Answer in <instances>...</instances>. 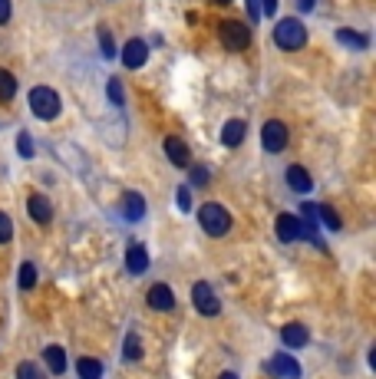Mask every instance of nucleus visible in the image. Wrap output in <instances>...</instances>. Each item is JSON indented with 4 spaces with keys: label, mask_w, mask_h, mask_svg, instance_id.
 <instances>
[{
    "label": "nucleus",
    "mask_w": 376,
    "mask_h": 379,
    "mask_svg": "<svg viewBox=\"0 0 376 379\" xmlns=\"http://www.w3.org/2000/svg\"><path fill=\"white\" fill-rule=\"evenodd\" d=\"M43 360H47V366L53 373L67 370V353H63V346H47V350H43Z\"/></svg>",
    "instance_id": "nucleus-19"
},
{
    "label": "nucleus",
    "mask_w": 376,
    "mask_h": 379,
    "mask_svg": "<svg viewBox=\"0 0 376 379\" xmlns=\"http://www.w3.org/2000/svg\"><path fill=\"white\" fill-rule=\"evenodd\" d=\"M76 373H79V379H99L103 376V363L93 360V356H83L79 366H76Z\"/></svg>",
    "instance_id": "nucleus-23"
},
{
    "label": "nucleus",
    "mask_w": 376,
    "mask_h": 379,
    "mask_svg": "<svg viewBox=\"0 0 376 379\" xmlns=\"http://www.w3.org/2000/svg\"><path fill=\"white\" fill-rule=\"evenodd\" d=\"M212 181V171H208V165H195L192 169V185L195 188H205Z\"/></svg>",
    "instance_id": "nucleus-26"
},
{
    "label": "nucleus",
    "mask_w": 376,
    "mask_h": 379,
    "mask_svg": "<svg viewBox=\"0 0 376 379\" xmlns=\"http://www.w3.org/2000/svg\"><path fill=\"white\" fill-rule=\"evenodd\" d=\"M317 221H324L327 231H340V227H343V221H340V215L334 211V205H317Z\"/></svg>",
    "instance_id": "nucleus-20"
},
{
    "label": "nucleus",
    "mask_w": 376,
    "mask_h": 379,
    "mask_svg": "<svg viewBox=\"0 0 376 379\" xmlns=\"http://www.w3.org/2000/svg\"><path fill=\"white\" fill-rule=\"evenodd\" d=\"M261 145H264V152H280L284 145H287V125L280 123V119H268L264 123V129H261Z\"/></svg>",
    "instance_id": "nucleus-6"
},
{
    "label": "nucleus",
    "mask_w": 376,
    "mask_h": 379,
    "mask_svg": "<svg viewBox=\"0 0 376 379\" xmlns=\"http://www.w3.org/2000/svg\"><path fill=\"white\" fill-rule=\"evenodd\" d=\"M314 4H317V0H297V10L300 13H307V10H314Z\"/></svg>",
    "instance_id": "nucleus-35"
},
{
    "label": "nucleus",
    "mask_w": 376,
    "mask_h": 379,
    "mask_svg": "<svg viewBox=\"0 0 376 379\" xmlns=\"http://www.w3.org/2000/svg\"><path fill=\"white\" fill-rule=\"evenodd\" d=\"M274 231H278V237L284 241V244H290V241H297V237L304 234V221H300L297 215H278Z\"/></svg>",
    "instance_id": "nucleus-8"
},
{
    "label": "nucleus",
    "mask_w": 376,
    "mask_h": 379,
    "mask_svg": "<svg viewBox=\"0 0 376 379\" xmlns=\"http://www.w3.org/2000/svg\"><path fill=\"white\" fill-rule=\"evenodd\" d=\"M13 96H17V76L0 69V103H10Z\"/></svg>",
    "instance_id": "nucleus-22"
},
{
    "label": "nucleus",
    "mask_w": 376,
    "mask_h": 379,
    "mask_svg": "<svg viewBox=\"0 0 376 379\" xmlns=\"http://www.w3.org/2000/svg\"><path fill=\"white\" fill-rule=\"evenodd\" d=\"M218 37H222V43L228 50H248V43H251V33H248V27H244L241 20H224L222 27H218Z\"/></svg>",
    "instance_id": "nucleus-4"
},
{
    "label": "nucleus",
    "mask_w": 376,
    "mask_h": 379,
    "mask_svg": "<svg viewBox=\"0 0 376 379\" xmlns=\"http://www.w3.org/2000/svg\"><path fill=\"white\" fill-rule=\"evenodd\" d=\"M162 149H165V155H169V162L178 165V169H188V165H192V152H188V145H185L178 135H165Z\"/></svg>",
    "instance_id": "nucleus-7"
},
{
    "label": "nucleus",
    "mask_w": 376,
    "mask_h": 379,
    "mask_svg": "<svg viewBox=\"0 0 376 379\" xmlns=\"http://www.w3.org/2000/svg\"><path fill=\"white\" fill-rule=\"evenodd\" d=\"M215 4H232V0H215Z\"/></svg>",
    "instance_id": "nucleus-37"
},
{
    "label": "nucleus",
    "mask_w": 376,
    "mask_h": 379,
    "mask_svg": "<svg viewBox=\"0 0 376 379\" xmlns=\"http://www.w3.org/2000/svg\"><path fill=\"white\" fill-rule=\"evenodd\" d=\"M106 93H109V99H113L116 106L125 103V99H123V83H119V79H109V83H106Z\"/></svg>",
    "instance_id": "nucleus-29"
},
{
    "label": "nucleus",
    "mask_w": 376,
    "mask_h": 379,
    "mask_svg": "<svg viewBox=\"0 0 376 379\" xmlns=\"http://www.w3.org/2000/svg\"><path fill=\"white\" fill-rule=\"evenodd\" d=\"M10 20V0H0V23Z\"/></svg>",
    "instance_id": "nucleus-34"
},
{
    "label": "nucleus",
    "mask_w": 376,
    "mask_h": 379,
    "mask_svg": "<svg viewBox=\"0 0 376 379\" xmlns=\"http://www.w3.org/2000/svg\"><path fill=\"white\" fill-rule=\"evenodd\" d=\"M198 225H202L205 234L224 237L232 231V215H228L224 205H218V201H205L202 208H198Z\"/></svg>",
    "instance_id": "nucleus-1"
},
{
    "label": "nucleus",
    "mask_w": 376,
    "mask_h": 379,
    "mask_svg": "<svg viewBox=\"0 0 376 379\" xmlns=\"http://www.w3.org/2000/svg\"><path fill=\"white\" fill-rule=\"evenodd\" d=\"M99 47H103V57L106 60L116 57V40H113V33L106 27H99Z\"/></svg>",
    "instance_id": "nucleus-24"
},
{
    "label": "nucleus",
    "mask_w": 376,
    "mask_h": 379,
    "mask_svg": "<svg viewBox=\"0 0 376 379\" xmlns=\"http://www.w3.org/2000/svg\"><path fill=\"white\" fill-rule=\"evenodd\" d=\"M123 356H125V363H139V360H142V340H139V333H129V336H125Z\"/></svg>",
    "instance_id": "nucleus-21"
},
{
    "label": "nucleus",
    "mask_w": 376,
    "mask_h": 379,
    "mask_svg": "<svg viewBox=\"0 0 376 379\" xmlns=\"http://www.w3.org/2000/svg\"><path fill=\"white\" fill-rule=\"evenodd\" d=\"M125 267H129V274H145L149 271V251L142 244H129L125 251Z\"/></svg>",
    "instance_id": "nucleus-14"
},
{
    "label": "nucleus",
    "mask_w": 376,
    "mask_h": 379,
    "mask_svg": "<svg viewBox=\"0 0 376 379\" xmlns=\"http://www.w3.org/2000/svg\"><path fill=\"white\" fill-rule=\"evenodd\" d=\"M248 13H251V20H254V23L261 20V7H258V0H248Z\"/></svg>",
    "instance_id": "nucleus-33"
},
{
    "label": "nucleus",
    "mask_w": 376,
    "mask_h": 379,
    "mask_svg": "<svg viewBox=\"0 0 376 379\" xmlns=\"http://www.w3.org/2000/svg\"><path fill=\"white\" fill-rule=\"evenodd\" d=\"M145 303H149L152 310H159V313H169L175 307V294L165 284H152L149 287V294H145Z\"/></svg>",
    "instance_id": "nucleus-9"
},
{
    "label": "nucleus",
    "mask_w": 376,
    "mask_h": 379,
    "mask_svg": "<svg viewBox=\"0 0 376 379\" xmlns=\"http://www.w3.org/2000/svg\"><path fill=\"white\" fill-rule=\"evenodd\" d=\"M27 211L37 225H50V221H53V205H50V198H43V195H30Z\"/></svg>",
    "instance_id": "nucleus-12"
},
{
    "label": "nucleus",
    "mask_w": 376,
    "mask_h": 379,
    "mask_svg": "<svg viewBox=\"0 0 376 379\" xmlns=\"http://www.w3.org/2000/svg\"><path fill=\"white\" fill-rule=\"evenodd\" d=\"M222 379H238V376H234V373H222Z\"/></svg>",
    "instance_id": "nucleus-36"
},
{
    "label": "nucleus",
    "mask_w": 376,
    "mask_h": 379,
    "mask_svg": "<svg viewBox=\"0 0 376 379\" xmlns=\"http://www.w3.org/2000/svg\"><path fill=\"white\" fill-rule=\"evenodd\" d=\"M17 379H47V376H43V373H40V366H37V363H20V366H17Z\"/></svg>",
    "instance_id": "nucleus-25"
},
{
    "label": "nucleus",
    "mask_w": 376,
    "mask_h": 379,
    "mask_svg": "<svg viewBox=\"0 0 376 379\" xmlns=\"http://www.w3.org/2000/svg\"><path fill=\"white\" fill-rule=\"evenodd\" d=\"M274 43H278L280 50H287V53H294V50L307 47V30H304V23H300L297 17L280 20L278 27H274Z\"/></svg>",
    "instance_id": "nucleus-3"
},
{
    "label": "nucleus",
    "mask_w": 376,
    "mask_h": 379,
    "mask_svg": "<svg viewBox=\"0 0 376 379\" xmlns=\"http://www.w3.org/2000/svg\"><path fill=\"white\" fill-rule=\"evenodd\" d=\"M10 237H13V221H10L7 215L0 211V244H7Z\"/></svg>",
    "instance_id": "nucleus-30"
},
{
    "label": "nucleus",
    "mask_w": 376,
    "mask_h": 379,
    "mask_svg": "<svg viewBox=\"0 0 376 379\" xmlns=\"http://www.w3.org/2000/svg\"><path fill=\"white\" fill-rule=\"evenodd\" d=\"M280 340L287 343V346H307L310 343V333L304 323H287L284 330H280Z\"/></svg>",
    "instance_id": "nucleus-16"
},
{
    "label": "nucleus",
    "mask_w": 376,
    "mask_h": 379,
    "mask_svg": "<svg viewBox=\"0 0 376 379\" xmlns=\"http://www.w3.org/2000/svg\"><path fill=\"white\" fill-rule=\"evenodd\" d=\"M192 303H195V310L202 313V317H218V313H222L218 294H215L212 284H205V281H198V284L192 287Z\"/></svg>",
    "instance_id": "nucleus-5"
},
{
    "label": "nucleus",
    "mask_w": 376,
    "mask_h": 379,
    "mask_svg": "<svg viewBox=\"0 0 376 379\" xmlns=\"http://www.w3.org/2000/svg\"><path fill=\"white\" fill-rule=\"evenodd\" d=\"M178 208L192 211V188H188V185H182V188H178Z\"/></svg>",
    "instance_id": "nucleus-31"
},
{
    "label": "nucleus",
    "mask_w": 376,
    "mask_h": 379,
    "mask_svg": "<svg viewBox=\"0 0 376 379\" xmlns=\"http://www.w3.org/2000/svg\"><path fill=\"white\" fill-rule=\"evenodd\" d=\"M145 60H149V47H145V40H129L125 43V50H123V63L129 69H139V67H145Z\"/></svg>",
    "instance_id": "nucleus-11"
},
{
    "label": "nucleus",
    "mask_w": 376,
    "mask_h": 379,
    "mask_svg": "<svg viewBox=\"0 0 376 379\" xmlns=\"http://www.w3.org/2000/svg\"><path fill=\"white\" fill-rule=\"evenodd\" d=\"M244 135H248V123H244V119H228L222 129V142L228 145V149H238V145L244 142Z\"/></svg>",
    "instance_id": "nucleus-13"
},
{
    "label": "nucleus",
    "mask_w": 376,
    "mask_h": 379,
    "mask_svg": "<svg viewBox=\"0 0 376 379\" xmlns=\"http://www.w3.org/2000/svg\"><path fill=\"white\" fill-rule=\"evenodd\" d=\"M261 13L274 17V13H278V0H261Z\"/></svg>",
    "instance_id": "nucleus-32"
},
{
    "label": "nucleus",
    "mask_w": 376,
    "mask_h": 379,
    "mask_svg": "<svg viewBox=\"0 0 376 379\" xmlns=\"http://www.w3.org/2000/svg\"><path fill=\"white\" fill-rule=\"evenodd\" d=\"M264 370H268L270 376H284V379H297V376H300V366L290 360L287 353H278V356H270Z\"/></svg>",
    "instance_id": "nucleus-10"
},
{
    "label": "nucleus",
    "mask_w": 376,
    "mask_h": 379,
    "mask_svg": "<svg viewBox=\"0 0 376 379\" xmlns=\"http://www.w3.org/2000/svg\"><path fill=\"white\" fill-rule=\"evenodd\" d=\"M287 185L294 191H300V195H307V191L314 188V181H310L307 169H300V165H290V169H287Z\"/></svg>",
    "instance_id": "nucleus-17"
},
{
    "label": "nucleus",
    "mask_w": 376,
    "mask_h": 379,
    "mask_svg": "<svg viewBox=\"0 0 376 379\" xmlns=\"http://www.w3.org/2000/svg\"><path fill=\"white\" fill-rule=\"evenodd\" d=\"M17 152L23 155V159H33V139H30V132L17 135Z\"/></svg>",
    "instance_id": "nucleus-28"
},
{
    "label": "nucleus",
    "mask_w": 376,
    "mask_h": 379,
    "mask_svg": "<svg viewBox=\"0 0 376 379\" xmlns=\"http://www.w3.org/2000/svg\"><path fill=\"white\" fill-rule=\"evenodd\" d=\"M33 284H37V271H33V264H23V267H20V287H23V290H30Z\"/></svg>",
    "instance_id": "nucleus-27"
},
{
    "label": "nucleus",
    "mask_w": 376,
    "mask_h": 379,
    "mask_svg": "<svg viewBox=\"0 0 376 379\" xmlns=\"http://www.w3.org/2000/svg\"><path fill=\"white\" fill-rule=\"evenodd\" d=\"M63 103H59V93L50 89V86H33L30 89V113L37 119H57Z\"/></svg>",
    "instance_id": "nucleus-2"
},
{
    "label": "nucleus",
    "mask_w": 376,
    "mask_h": 379,
    "mask_svg": "<svg viewBox=\"0 0 376 379\" xmlns=\"http://www.w3.org/2000/svg\"><path fill=\"white\" fill-rule=\"evenodd\" d=\"M337 40L343 43V47H350V50H367L370 47V40L363 37V33H357V30H347V27L337 30Z\"/></svg>",
    "instance_id": "nucleus-18"
},
{
    "label": "nucleus",
    "mask_w": 376,
    "mask_h": 379,
    "mask_svg": "<svg viewBox=\"0 0 376 379\" xmlns=\"http://www.w3.org/2000/svg\"><path fill=\"white\" fill-rule=\"evenodd\" d=\"M123 215H125V221L145 218V198L139 195V191H125L123 195Z\"/></svg>",
    "instance_id": "nucleus-15"
}]
</instances>
